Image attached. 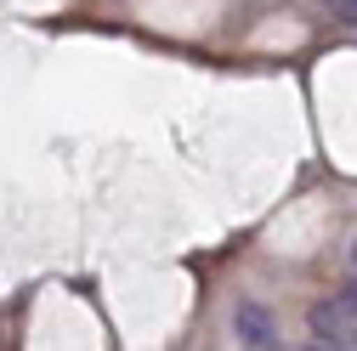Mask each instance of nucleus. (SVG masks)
Instances as JSON below:
<instances>
[{"instance_id": "obj_1", "label": "nucleus", "mask_w": 357, "mask_h": 351, "mask_svg": "<svg viewBox=\"0 0 357 351\" xmlns=\"http://www.w3.org/2000/svg\"><path fill=\"white\" fill-rule=\"evenodd\" d=\"M306 323H312V340L318 345H335V351H357V312L335 295V300H318L306 312Z\"/></svg>"}, {"instance_id": "obj_2", "label": "nucleus", "mask_w": 357, "mask_h": 351, "mask_svg": "<svg viewBox=\"0 0 357 351\" xmlns=\"http://www.w3.org/2000/svg\"><path fill=\"white\" fill-rule=\"evenodd\" d=\"M233 334H238V345H250V351H273V345H284L278 318L266 312L261 300H238V312H233Z\"/></svg>"}, {"instance_id": "obj_3", "label": "nucleus", "mask_w": 357, "mask_h": 351, "mask_svg": "<svg viewBox=\"0 0 357 351\" xmlns=\"http://www.w3.org/2000/svg\"><path fill=\"white\" fill-rule=\"evenodd\" d=\"M329 6H335V12L346 17V23H357V0H329Z\"/></svg>"}, {"instance_id": "obj_4", "label": "nucleus", "mask_w": 357, "mask_h": 351, "mask_svg": "<svg viewBox=\"0 0 357 351\" xmlns=\"http://www.w3.org/2000/svg\"><path fill=\"white\" fill-rule=\"evenodd\" d=\"M340 300H346V306H351V312H357V272H351V283L340 289Z\"/></svg>"}, {"instance_id": "obj_5", "label": "nucleus", "mask_w": 357, "mask_h": 351, "mask_svg": "<svg viewBox=\"0 0 357 351\" xmlns=\"http://www.w3.org/2000/svg\"><path fill=\"white\" fill-rule=\"evenodd\" d=\"M351 272H357V244H351Z\"/></svg>"}]
</instances>
